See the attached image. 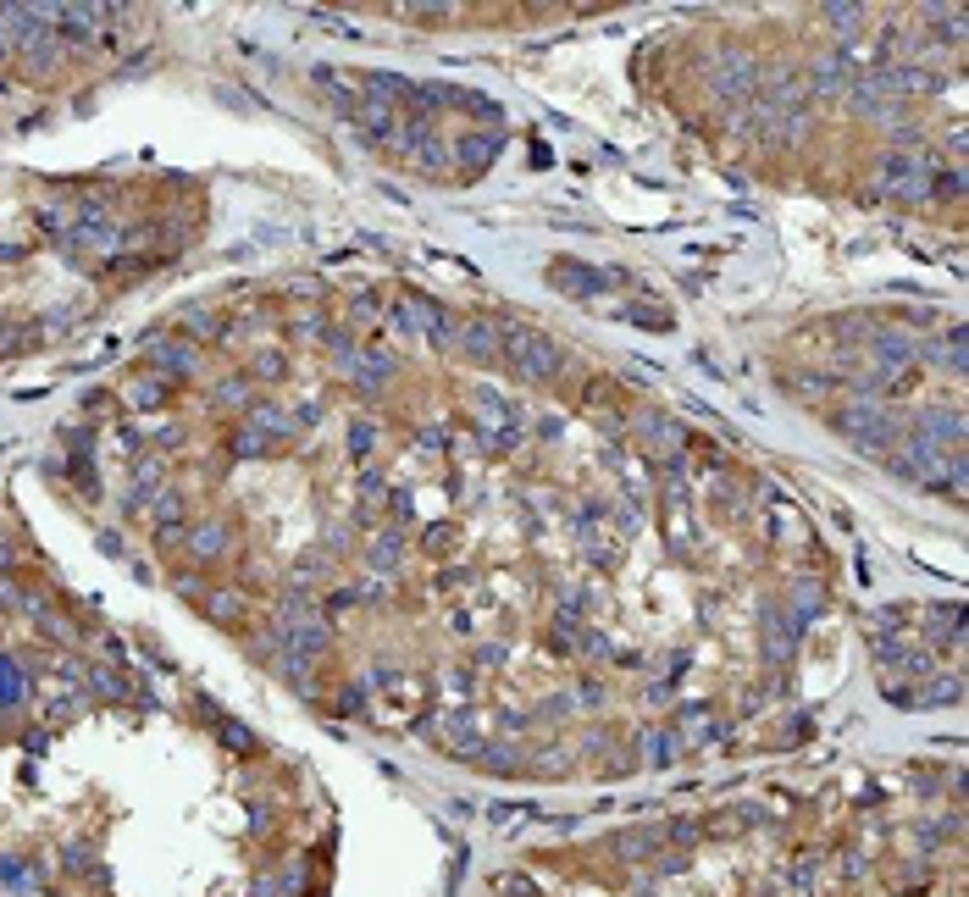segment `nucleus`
I'll return each instance as SVG.
<instances>
[{
  "instance_id": "1",
  "label": "nucleus",
  "mask_w": 969,
  "mask_h": 897,
  "mask_svg": "<svg viewBox=\"0 0 969 897\" xmlns=\"http://www.w3.org/2000/svg\"><path fill=\"white\" fill-rule=\"evenodd\" d=\"M499 355L521 371H538V377H554L560 371V349L549 344L543 333H532L527 322H499Z\"/></svg>"
},
{
  "instance_id": "2",
  "label": "nucleus",
  "mask_w": 969,
  "mask_h": 897,
  "mask_svg": "<svg viewBox=\"0 0 969 897\" xmlns=\"http://www.w3.org/2000/svg\"><path fill=\"white\" fill-rule=\"evenodd\" d=\"M931 183H936V172H931V161H920V156H892L886 172H881V189L903 194V200H920Z\"/></svg>"
},
{
  "instance_id": "3",
  "label": "nucleus",
  "mask_w": 969,
  "mask_h": 897,
  "mask_svg": "<svg viewBox=\"0 0 969 897\" xmlns=\"http://www.w3.org/2000/svg\"><path fill=\"white\" fill-rule=\"evenodd\" d=\"M189 366H194V349H189V344H161V349H156V371H161V383L183 377Z\"/></svg>"
},
{
  "instance_id": "4",
  "label": "nucleus",
  "mask_w": 969,
  "mask_h": 897,
  "mask_svg": "<svg viewBox=\"0 0 969 897\" xmlns=\"http://www.w3.org/2000/svg\"><path fill=\"white\" fill-rule=\"evenodd\" d=\"M189 549H194V560H216V554H222V549H228V532H222V527H211V521H205V527H194L189 532Z\"/></svg>"
},
{
  "instance_id": "5",
  "label": "nucleus",
  "mask_w": 969,
  "mask_h": 897,
  "mask_svg": "<svg viewBox=\"0 0 969 897\" xmlns=\"http://www.w3.org/2000/svg\"><path fill=\"white\" fill-rule=\"evenodd\" d=\"M23 693H28V682H23V670H17V659L0 654V704H6V709L23 704Z\"/></svg>"
},
{
  "instance_id": "6",
  "label": "nucleus",
  "mask_w": 969,
  "mask_h": 897,
  "mask_svg": "<svg viewBox=\"0 0 969 897\" xmlns=\"http://www.w3.org/2000/svg\"><path fill=\"white\" fill-rule=\"evenodd\" d=\"M172 394V383H161V377H139V383L128 388V399H133V410H156L161 399Z\"/></svg>"
},
{
  "instance_id": "7",
  "label": "nucleus",
  "mask_w": 969,
  "mask_h": 897,
  "mask_svg": "<svg viewBox=\"0 0 969 897\" xmlns=\"http://www.w3.org/2000/svg\"><path fill=\"white\" fill-rule=\"evenodd\" d=\"M355 383L366 388V394H371V388H383L388 383V355H360L355 360Z\"/></svg>"
},
{
  "instance_id": "8",
  "label": "nucleus",
  "mask_w": 969,
  "mask_h": 897,
  "mask_svg": "<svg viewBox=\"0 0 969 897\" xmlns=\"http://www.w3.org/2000/svg\"><path fill=\"white\" fill-rule=\"evenodd\" d=\"M244 399H250V383H244V377L222 383V405H244Z\"/></svg>"
},
{
  "instance_id": "9",
  "label": "nucleus",
  "mask_w": 969,
  "mask_h": 897,
  "mask_svg": "<svg viewBox=\"0 0 969 897\" xmlns=\"http://www.w3.org/2000/svg\"><path fill=\"white\" fill-rule=\"evenodd\" d=\"M17 344H23V338H12L6 327H0V355H6V349H17Z\"/></svg>"
}]
</instances>
